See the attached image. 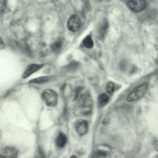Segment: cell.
Segmentation results:
<instances>
[{
    "instance_id": "obj_1",
    "label": "cell",
    "mask_w": 158,
    "mask_h": 158,
    "mask_svg": "<svg viewBox=\"0 0 158 158\" xmlns=\"http://www.w3.org/2000/svg\"><path fill=\"white\" fill-rule=\"evenodd\" d=\"M148 88V85L146 82L137 85L128 94L127 100L128 102H133L139 100L145 94Z\"/></svg>"
},
{
    "instance_id": "obj_2",
    "label": "cell",
    "mask_w": 158,
    "mask_h": 158,
    "mask_svg": "<svg viewBox=\"0 0 158 158\" xmlns=\"http://www.w3.org/2000/svg\"><path fill=\"white\" fill-rule=\"evenodd\" d=\"M41 96L48 106L53 107L57 104L58 95L55 91L52 89H47L44 90L42 93Z\"/></svg>"
},
{
    "instance_id": "obj_3",
    "label": "cell",
    "mask_w": 158,
    "mask_h": 158,
    "mask_svg": "<svg viewBox=\"0 0 158 158\" xmlns=\"http://www.w3.org/2000/svg\"><path fill=\"white\" fill-rule=\"evenodd\" d=\"M126 4L129 9L135 12L142 11L146 6L145 0H127Z\"/></svg>"
},
{
    "instance_id": "obj_4",
    "label": "cell",
    "mask_w": 158,
    "mask_h": 158,
    "mask_svg": "<svg viewBox=\"0 0 158 158\" xmlns=\"http://www.w3.org/2000/svg\"><path fill=\"white\" fill-rule=\"evenodd\" d=\"M81 23L79 17L77 15H73L69 19L67 23V27L70 31L76 32L79 29Z\"/></svg>"
},
{
    "instance_id": "obj_5",
    "label": "cell",
    "mask_w": 158,
    "mask_h": 158,
    "mask_svg": "<svg viewBox=\"0 0 158 158\" xmlns=\"http://www.w3.org/2000/svg\"><path fill=\"white\" fill-rule=\"evenodd\" d=\"M18 155L17 150L12 146H7L3 148L0 158H16Z\"/></svg>"
},
{
    "instance_id": "obj_6",
    "label": "cell",
    "mask_w": 158,
    "mask_h": 158,
    "mask_svg": "<svg viewBox=\"0 0 158 158\" xmlns=\"http://www.w3.org/2000/svg\"><path fill=\"white\" fill-rule=\"evenodd\" d=\"M75 128L77 133L80 136L85 135L89 128L88 123L87 121L83 119L78 120L75 125Z\"/></svg>"
},
{
    "instance_id": "obj_7",
    "label": "cell",
    "mask_w": 158,
    "mask_h": 158,
    "mask_svg": "<svg viewBox=\"0 0 158 158\" xmlns=\"http://www.w3.org/2000/svg\"><path fill=\"white\" fill-rule=\"evenodd\" d=\"M43 66V64H33L29 65L23 73L22 75L23 78H27L32 73L41 69Z\"/></svg>"
},
{
    "instance_id": "obj_8",
    "label": "cell",
    "mask_w": 158,
    "mask_h": 158,
    "mask_svg": "<svg viewBox=\"0 0 158 158\" xmlns=\"http://www.w3.org/2000/svg\"><path fill=\"white\" fill-rule=\"evenodd\" d=\"M67 142V137L66 135L60 131L59 132L55 140L56 146L60 148H63Z\"/></svg>"
},
{
    "instance_id": "obj_9",
    "label": "cell",
    "mask_w": 158,
    "mask_h": 158,
    "mask_svg": "<svg viewBox=\"0 0 158 158\" xmlns=\"http://www.w3.org/2000/svg\"><path fill=\"white\" fill-rule=\"evenodd\" d=\"M108 27V23L106 20H104L101 23L98 30V33L101 38H103L106 34Z\"/></svg>"
},
{
    "instance_id": "obj_10",
    "label": "cell",
    "mask_w": 158,
    "mask_h": 158,
    "mask_svg": "<svg viewBox=\"0 0 158 158\" xmlns=\"http://www.w3.org/2000/svg\"><path fill=\"white\" fill-rule=\"evenodd\" d=\"M63 44V42L62 39H59L51 44L50 46L51 49L54 52H57L61 49Z\"/></svg>"
},
{
    "instance_id": "obj_11",
    "label": "cell",
    "mask_w": 158,
    "mask_h": 158,
    "mask_svg": "<svg viewBox=\"0 0 158 158\" xmlns=\"http://www.w3.org/2000/svg\"><path fill=\"white\" fill-rule=\"evenodd\" d=\"M109 98L106 94L102 93L99 94L98 98V103L100 106H103L105 105L109 101Z\"/></svg>"
},
{
    "instance_id": "obj_12",
    "label": "cell",
    "mask_w": 158,
    "mask_h": 158,
    "mask_svg": "<svg viewBox=\"0 0 158 158\" xmlns=\"http://www.w3.org/2000/svg\"><path fill=\"white\" fill-rule=\"evenodd\" d=\"M49 78L48 76H43L31 80L29 82L30 83L42 84L47 82Z\"/></svg>"
},
{
    "instance_id": "obj_13",
    "label": "cell",
    "mask_w": 158,
    "mask_h": 158,
    "mask_svg": "<svg viewBox=\"0 0 158 158\" xmlns=\"http://www.w3.org/2000/svg\"><path fill=\"white\" fill-rule=\"evenodd\" d=\"M84 46L87 48H90L94 46V42L90 35L86 36L83 40Z\"/></svg>"
},
{
    "instance_id": "obj_14",
    "label": "cell",
    "mask_w": 158,
    "mask_h": 158,
    "mask_svg": "<svg viewBox=\"0 0 158 158\" xmlns=\"http://www.w3.org/2000/svg\"><path fill=\"white\" fill-rule=\"evenodd\" d=\"M107 92L109 94H112L114 91L115 86L114 83L111 81L108 82L106 86Z\"/></svg>"
},
{
    "instance_id": "obj_15",
    "label": "cell",
    "mask_w": 158,
    "mask_h": 158,
    "mask_svg": "<svg viewBox=\"0 0 158 158\" xmlns=\"http://www.w3.org/2000/svg\"><path fill=\"white\" fill-rule=\"evenodd\" d=\"M78 65V63L76 61H74L71 62L67 65L65 68L69 70H72L75 69Z\"/></svg>"
},
{
    "instance_id": "obj_16",
    "label": "cell",
    "mask_w": 158,
    "mask_h": 158,
    "mask_svg": "<svg viewBox=\"0 0 158 158\" xmlns=\"http://www.w3.org/2000/svg\"><path fill=\"white\" fill-rule=\"evenodd\" d=\"M0 11L1 15L5 11L6 6V0H0Z\"/></svg>"
},
{
    "instance_id": "obj_17",
    "label": "cell",
    "mask_w": 158,
    "mask_h": 158,
    "mask_svg": "<svg viewBox=\"0 0 158 158\" xmlns=\"http://www.w3.org/2000/svg\"><path fill=\"white\" fill-rule=\"evenodd\" d=\"M37 157H44L45 155L44 153V151L43 149L40 147H39L37 150Z\"/></svg>"
},
{
    "instance_id": "obj_18",
    "label": "cell",
    "mask_w": 158,
    "mask_h": 158,
    "mask_svg": "<svg viewBox=\"0 0 158 158\" xmlns=\"http://www.w3.org/2000/svg\"><path fill=\"white\" fill-rule=\"evenodd\" d=\"M107 155L106 153L102 151H98L96 152L94 155L95 157H105Z\"/></svg>"
},
{
    "instance_id": "obj_19",
    "label": "cell",
    "mask_w": 158,
    "mask_h": 158,
    "mask_svg": "<svg viewBox=\"0 0 158 158\" xmlns=\"http://www.w3.org/2000/svg\"><path fill=\"white\" fill-rule=\"evenodd\" d=\"M83 89V87L81 86H78L76 88L75 90V97L76 98L79 95Z\"/></svg>"
},
{
    "instance_id": "obj_20",
    "label": "cell",
    "mask_w": 158,
    "mask_h": 158,
    "mask_svg": "<svg viewBox=\"0 0 158 158\" xmlns=\"http://www.w3.org/2000/svg\"><path fill=\"white\" fill-rule=\"evenodd\" d=\"M0 47L1 49H2L4 48L5 47L4 44V42H3L2 40V39L1 38H0Z\"/></svg>"
},
{
    "instance_id": "obj_21",
    "label": "cell",
    "mask_w": 158,
    "mask_h": 158,
    "mask_svg": "<svg viewBox=\"0 0 158 158\" xmlns=\"http://www.w3.org/2000/svg\"><path fill=\"white\" fill-rule=\"evenodd\" d=\"M154 148L156 151H158V143L155 146Z\"/></svg>"
},
{
    "instance_id": "obj_22",
    "label": "cell",
    "mask_w": 158,
    "mask_h": 158,
    "mask_svg": "<svg viewBox=\"0 0 158 158\" xmlns=\"http://www.w3.org/2000/svg\"><path fill=\"white\" fill-rule=\"evenodd\" d=\"M71 157H73V158H76V157H77V156H72Z\"/></svg>"
}]
</instances>
